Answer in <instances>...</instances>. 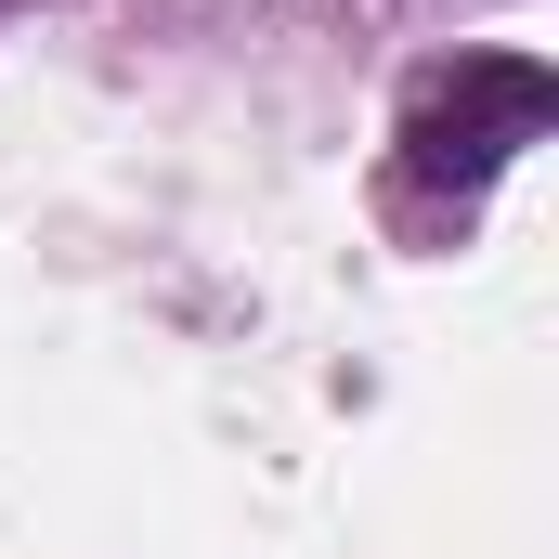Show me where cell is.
I'll return each mask as SVG.
<instances>
[{"label": "cell", "instance_id": "6da1fadb", "mask_svg": "<svg viewBox=\"0 0 559 559\" xmlns=\"http://www.w3.org/2000/svg\"><path fill=\"white\" fill-rule=\"evenodd\" d=\"M534 131H547V79L534 66H468L455 92L417 105V169L429 182H481L508 143H534Z\"/></svg>", "mask_w": 559, "mask_h": 559}]
</instances>
